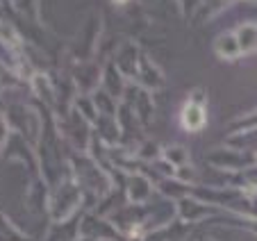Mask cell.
Instances as JSON below:
<instances>
[{"mask_svg": "<svg viewBox=\"0 0 257 241\" xmlns=\"http://www.w3.org/2000/svg\"><path fill=\"white\" fill-rule=\"evenodd\" d=\"M182 120H185V128H189V130H200L205 123V114L198 105H187Z\"/></svg>", "mask_w": 257, "mask_h": 241, "instance_id": "6da1fadb", "label": "cell"}]
</instances>
